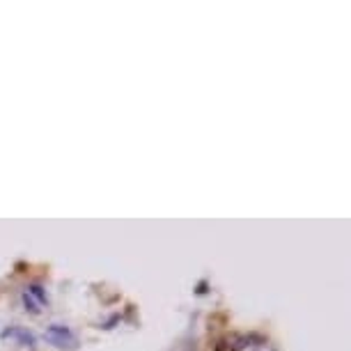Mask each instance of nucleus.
<instances>
[{
    "label": "nucleus",
    "mask_w": 351,
    "mask_h": 351,
    "mask_svg": "<svg viewBox=\"0 0 351 351\" xmlns=\"http://www.w3.org/2000/svg\"><path fill=\"white\" fill-rule=\"evenodd\" d=\"M46 337H49L56 347H67V349L76 347V337L71 335V330L64 328V326H51L49 330H46Z\"/></svg>",
    "instance_id": "f257e3e1"
}]
</instances>
